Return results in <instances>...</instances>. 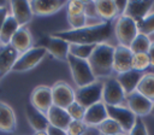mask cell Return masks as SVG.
Segmentation results:
<instances>
[{
	"label": "cell",
	"instance_id": "36",
	"mask_svg": "<svg viewBox=\"0 0 154 135\" xmlns=\"http://www.w3.org/2000/svg\"><path fill=\"white\" fill-rule=\"evenodd\" d=\"M88 127L82 121H71L70 125L66 129L67 135H81Z\"/></svg>",
	"mask_w": 154,
	"mask_h": 135
},
{
	"label": "cell",
	"instance_id": "34",
	"mask_svg": "<svg viewBox=\"0 0 154 135\" xmlns=\"http://www.w3.org/2000/svg\"><path fill=\"white\" fill-rule=\"evenodd\" d=\"M67 22L71 27V29H81L87 27V22H88V17L85 16V13L78 14V16H70L67 17Z\"/></svg>",
	"mask_w": 154,
	"mask_h": 135
},
{
	"label": "cell",
	"instance_id": "25",
	"mask_svg": "<svg viewBox=\"0 0 154 135\" xmlns=\"http://www.w3.org/2000/svg\"><path fill=\"white\" fill-rule=\"evenodd\" d=\"M19 28H20V25L18 24V22L11 14H8L7 18L5 19V23L1 28V30H0V43L2 46L10 45L13 35L16 34V31Z\"/></svg>",
	"mask_w": 154,
	"mask_h": 135
},
{
	"label": "cell",
	"instance_id": "40",
	"mask_svg": "<svg viewBox=\"0 0 154 135\" xmlns=\"http://www.w3.org/2000/svg\"><path fill=\"white\" fill-rule=\"evenodd\" d=\"M81 135H101L96 127H88Z\"/></svg>",
	"mask_w": 154,
	"mask_h": 135
},
{
	"label": "cell",
	"instance_id": "1",
	"mask_svg": "<svg viewBox=\"0 0 154 135\" xmlns=\"http://www.w3.org/2000/svg\"><path fill=\"white\" fill-rule=\"evenodd\" d=\"M113 24L112 22H100L96 24H90L81 29H70L63 31H55L51 35L59 37L69 43L76 45H99L106 42L112 33H113Z\"/></svg>",
	"mask_w": 154,
	"mask_h": 135
},
{
	"label": "cell",
	"instance_id": "14",
	"mask_svg": "<svg viewBox=\"0 0 154 135\" xmlns=\"http://www.w3.org/2000/svg\"><path fill=\"white\" fill-rule=\"evenodd\" d=\"M106 118H108V113L106 110V105L103 101H99L90 107L85 108L83 123L87 127H97Z\"/></svg>",
	"mask_w": 154,
	"mask_h": 135
},
{
	"label": "cell",
	"instance_id": "7",
	"mask_svg": "<svg viewBox=\"0 0 154 135\" xmlns=\"http://www.w3.org/2000/svg\"><path fill=\"white\" fill-rule=\"evenodd\" d=\"M126 100V94L116 77H108L103 82L102 88V101L105 105L122 106Z\"/></svg>",
	"mask_w": 154,
	"mask_h": 135
},
{
	"label": "cell",
	"instance_id": "9",
	"mask_svg": "<svg viewBox=\"0 0 154 135\" xmlns=\"http://www.w3.org/2000/svg\"><path fill=\"white\" fill-rule=\"evenodd\" d=\"M106 110L108 113V117L114 119L124 130V133L128 135L129 131L132 129L135 121H136V115L126 106H111L106 105Z\"/></svg>",
	"mask_w": 154,
	"mask_h": 135
},
{
	"label": "cell",
	"instance_id": "24",
	"mask_svg": "<svg viewBox=\"0 0 154 135\" xmlns=\"http://www.w3.org/2000/svg\"><path fill=\"white\" fill-rule=\"evenodd\" d=\"M142 76H143V72H138V71H135L131 69L126 72L119 74L117 76V80H118L119 84L122 86V88L124 89L125 94L129 95L137 89V86H138Z\"/></svg>",
	"mask_w": 154,
	"mask_h": 135
},
{
	"label": "cell",
	"instance_id": "32",
	"mask_svg": "<svg viewBox=\"0 0 154 135\" xmlns=\"http://www.w3.org/2000/svg\"><path fill=\"white\" fill-rule=\"evenodd\" d=\"M69 116L71 117L72 121H82L83 122V118H84V113H85V108L79 105L76 100L66 108Z\"/></svg>",
	"mask_w": 154,
	"mask_h": 135
},
{
	"label": "cell",
	"instance_id": "5",
	"mask_svg": "<svg viewBox=\"0 0 154 135\" xmlns=\"http://www.w3.org/2000/svg\"><path fill=\"white\" fill-rule=\"evenodd\" d=\"M47 51L45 47L42 46H35L31 47L30 49H28L26 52L19 54L12 71L16 72H24V71H29L31 69H34L36 65H38L41 63V60L46 57Z\"/></svg>",
	"mask_w": 154,
	"mask_h": 135
},
{
	"label": "cell",
	"instance_id": "30",
	"mask_svg": "<svg viewBox=\"0 0 154 135\" xmlns=\"http://www.w3.org/2000/svg\"><path fill=\"white\" fill-rule=\"evenodd\" d=\"M150 66V60L147 53H134L132 61H131V69L138 72H143L146 69Z\"/></svg>",
	"mask_w": 154,
	"mask_h": 135
},
{
	"label": "cell",
	"instance_id": "33",
	"mask_svg": "<svg viewBox=\"0 0 154 135\" xmlns=\"http://www.w3.org/2000/svg\"><path fill=\"white\" fill-rule=\"evenodd\" d=\"M84 10H85V1H69L67 2L66 17L78 16V14L85 13Z\"/></svg>",
	"mask_w": 154,
	"mask_h": 135
},
{
	"label": "cell",
	"instance_id": "4",
	"mask_svg": "<svg viewBox=\"0 0 154 135\" xmlns=\"http://www.w3.org/2000/svg\"><path fill=\"white\" fill-rule=\"evenodd\" d=\"M113 33L117 40L119 41V45L129 47L134 41V39L136 37V35L138 34L137 23L130 17L120 14L114 19Z\"/></svg>",
	"mask_w": 154,
	"mask_h": 135
},
{
	"label": "cell",
	"instance_id": "2",
	"mask_svg": "<svg viewBox=\"0 0 154 135\" xmlns=\"http://www.w3.org/2000/svg\"><path fill=\"white\" fill-rule=\"evenodd\" d=\"M113 54L114 46L103 42L96 45L88 63L96 78L108 77L113 71Z\"/></svg>",
	"mask_w": 154,
	"mask_h": 135
},
{
	"label": "cell",
	"instance_id": "21",
	"mask_svg": "<svg viewBox=\"0 0 154 135\" xmlns=\"http://www.w3.org/2000/svg\"><path fill=\"white\" fill-rule=\"evenodd\" d=\"M19 54L26 52L32 47V36L26 27H20L13 35L10 43Z\"/></svg>",
	"mask_w": 154,
	"mask_h": 135
},
{
	"label": "cell",
	"instance_id": "3",
	"mask_svg": "<svg viewBox=\"0 0 154 135\" xmlns=\"http://www.w3.org/2000/svg\"><path fill=\"white\" fill-rule=\"evenodd\" d=\"M67 63L70 66V71L72 75V78L78 88L88 86L96 81V77L88 63V60L76 58L71 54L67 57Z\"/></svg>",
	"mask_w": 154,
	"mask_h": 135
},
{
	"label": "cell",
	"instance_id": "44",
	"mask_svg": "<svg viewBox=\"0 0 154 135\" xmlns=\"http://www.w3.org/2000/svg\"><path fill=\"white\" fill-rule=\"evenodd\" d=\"M4 5H5V4H4L2 1H0V6H4Z\"/></svg>",
	"mask_w": 154,
	"mask_h": 135
},
{
	"label": "cell",
	"instance_id": "39",
	"mask_svg": "<svg viewBox=\"0 0 154 135\" xmlns=\"http://www.w3.org/2000/svg\"><path fill=\"white\" fill-rule=\"evenodd\" d=\"M7 16H8V11H7L6 6L5 5L0 6V30H1L2 25H4V23H5V19L7 18Z\"/></svg>",
	"mask_w": 154,
	"mask_h": 135
},
{
	"label": "cell",
	"instance_id": "12",
	"mask_svg": "<svg viewBox=\"0 0 154 135\" xmlns=\"http://www.w3.org/2000/svg\"><path fill=\"white\" fill-rule=\"evenodd\" d=\"M126 105L137 116V117H144L147 115H150L153 101L138 93L137 90L132 92L131 94L126 95Z\"/></svg>",
	"mask_w": 154,
	"mask_h": 135
},
{
	"label": "cell",
	"instance_id": "31",
	"mask_svg": "<svg viewBox=\"0 0 154 135\" xmlns=\"http://www.w3.org/2000/svg\"><path fill=\"white\" fill-rule=\"evenodd\" d=\"M138 33H142L144 35H150L154 34V12H149L141 22L137 23Z\"/></svg>",
	"mask_w": 154,
	"mask_h": 135
},
{
	"label": "cell",
	"instance_id": "27",
	"mask_svg": "<svg viewBox=\"0 0 154 135\" xmlns=\"http://www.w3.org/2000/svg\"><path fill=\"white\" fill-rule=\"evenodd\" d=\"M152 45V40L148 35H144L142 33H138L129 48L131 49L132 53H147L149 47Z\"/></svg>",
	"mask_w": 154,
	"mask_h": 135
},
{
	"label": "cell",
	"instance_id": "8",
	"mask_svg": "<svg viewBox=\"0 0 154 135\" xmlns=\"http://www.w3.org/2000/svg\"><path fill=\"white\" fill-rule=\"evenodd\" d=\"M51 90H52L53 105H55L58 107L66 110L76 100V92L69 83H66L64 81L55 82L51 87Z\"/></svg>",
	"mask_w": 154,
	"mask_h": 135
},
{
	"label": "cell",
	"instance_id": "17",
	"mask_svg": "<svg viewBox=\"0 0 154 135\" xmlns=\"http://www.w3.org/2000/svg\"><path fill=\"white\" fill-rule=\"evenodd\" d=\"M25 116H26V119L30 127L35 131H46L47 128L49 127V122L47 119L46 113L34 107L30 102L25 105Z\"/></svg>",
	"mask_w": 154,
	"mask_h": 135
},
{
	"label": "cell",
	"instance_id": "46",
	"mask_svg": "<svg viewBox=\"0 0 154 135\" xmlns=\"http://www.w3.org/2000/svg\"><path fill=\"white\" fill-rule=\"evenodd\" d=\"M10 135H13V134H10Z\"/></svg>",
	"mask_w": 154,
	"mask_h": 135
},
{
	"label": "cell",
	"instance_id": "41",
	"mask_svg": "<svg viewBox=\"0 0 154 135\" xmlns=\"http://www.w3.org/2000/svg\"><path fill=\"white\" fill-rule=\"evenodd\" d=\"M147 54H148L149 60H150V66H154V41H152V45H150Z\"/></svg>",
	"mask_w": 154,
	"mask_h": 135
},
{
	"label": "cell",
	"instance_id": "22",
	"mask_svg": "<svg viewBox=\"0 0 154 135\" xmlns=\"http://www.w3.org/2000/svg\"><path fill=\"white\" fill-rule=\"evenodd\" d=\"M17 127V118L13 108L4 102L0 101V131L11 134Z\"/></svg>",
	"mask_w": 154,
	"mask_h": 135
},
{
	"label": "cell",
	"instance_id": "6",
	"mask_svg": "<svg viewBox=\"0 0 154 135\" xmlns=\"http://www.w3.org/2000/svg\"><path fill=\"white\" fill-rule=\"evenodd\" d=\"M102 88H103V82L100 80H96L95 82L77 88L76 90V101L82 105L84 108L90 107L91 105L102 101Z\"/></svg>",
	"mask_w": 154,
	"mask_h": 135
},
{
	"label": "cell",
	"instance_id": "35",
	"mask_svg": "<svg viewBox=\"0 0 154 135\" xmlns=\"http://www.w3.org/2000/svg\"><path fill=\"white\" fill-rule=\"evenodd\" d=\"M128 135H148V129L142 117H136L135 124Z\"/></svg>",
	"mask_w": 154,
	"mask_h": 135
},
{
	"label": "cell",
	"instance_id": "15",
	"mask_svg": "<svg viewBox=\"0 0 154 135\" xmlns=\"http://www.w3.org/2000/svg\"><path fill=\"white\" fill-rule=\"evenodd\" d=\"M153 1H128L123 14L130 17L136 23H138L147 14H149V11L153 7Z\"/></svg>",
	"mask_w": 154,
	"mask_h": 135
},
{
	"label": "cell",
	"instance_id": "28",
	"mask_svg": "<svg viewBox=\"0 0 154 135\" xmlns=\"http://www.w3.org/2000/svg\"><path fill=\"white\" fill-rule=\"evenodd\" d=\"M95 47H96V45H76V43H70V52H69V54H71V55H73L76 58H79V59L88 60Z\"/></svg>",
	"mask_w": 154,
	"mask_h": 135
},
{
	"label": "cell",
	"instance_id": "38",
	"mask_svg": "<svg viewBox=\"0 0 154 135\" xmlns=\"http://www.w3.org/2000/svg\"><path fill=\"white\" fill-rule=\"evenodd\" d=\"M46 131H47L48 135H67L65 129H60V128H57V127H53V125H49Z\"/></svg>",
	"mask_w": 154,
	"mask_h": 135
},
{
	"label": "cell",
	"instance_id": "16",
	"mask_svg": "<svg viewBox=\"0 0 154 135\" xmlns=\"http://www.w3.org/2000/svg\"><path fill=\"white\" fill-rule=\"evenodd\" d=\"M11 16L18 22L20 27H25L32 19V11L30 1H10Z\"/></svg>",
	"mask_w": 154,
	"mask_h": 135
},
{
	"label": "cell",
	"instance_id": "13",
	"mask_svg": "<svg viewBox=\"0 0 154 135\" xmlns=\"http://www.w3.org/2000/svg\"><path fill=\"white\" fill-rule=\"evenodd\" d=\"M132 55L134 53L129 47L122 46V45L116 46L114 54H113V71H116L119 75L131 70Z\"/></svg>",
	"mask_w": 154,
	"mask_h": 135
},
{
	"label": "cell",
	"instance_id": "18",
	"mask_svg": "<svg viewBox=\"0 0 154 135\" xmlns=\"http://www.w3.org/2000/svg\"><path fill=\"white\" fill-rule=\"evenodd\" d=\"M31 11L34 16H51L63 7L67 6V1H42V0H34L30 1Z\"/></svg>",
	"mask_w": 154,
	"mask_h": 135
},
{
	"label": "cell",
	"instance_id": "20",
	"mask_svg": "<svg viewBox=\"0 0 154 135\" xmlns=\"http://www.w3.org/2000/svg\"><path fill=\"white\" fill-rule=\"evenodd\" d=\"M94 4L96 8V14L99 19L102 22H112L120 16V12L116 5V1L99 0V1H94Z\"/></svg>",
	"mask_w": 154,
	"mask_h": 135
},
{
	"label": "cell",
	"instance_id": "43",
	"mask_svg": "<svg viewBox=\"0 0 154 135\" xmlns=\"http://www.w3.org/2000/svg\"><path fill=\"white\" fill-rule=\"evenodd\" d=\"M150 116L154 117V101H153V107H152V111H150Z\"/></svg>",
	"mask_w": 154,
	"mask_h": 135
},
{
	"label": "cell",
	"instance_id": "37",
	"mask_svg": "<svg viewBox=\"0 0 154 135\" xmlns=\"http://www.w3.org/2000/svg\"><path fill=\"white\" fill-rule=\"evenodd\" d=\"M84 12H85V16L88 18H97L99 19V17L96 14V8H95L94 1H85V10H84Z\"/></svg>",
	"mask_w": 154,
	"mask_h": 135
},
{
	"label": "cell",
	"instance_id": "10",
	"mask_svg": "<svg viewBox=\"0 0 154 135\" xmlns=\"http://www.w3.org/2000/svg\"><path fill=\"white\" fill-rule=\"evenodd\" d=\"M42 47L46 48L47 53H49L52 57H54L58 60L67 61L69 52H70V43L55 37L53 35H48L42 37Z\"/></svg>",
	"mask_w": 154,
	"mask_h": 135
},
{
	"label": "cell",
	"instance_id": "45",
	"mask_svg": "<svg viewBox=\"0 0 154 135\" xmlns=\"http://www.w3.org/2000/svg\"><path fill=\"white\" fill-rule=\"evenodd\" d=\"M116 135H126V134H116Z\"/></svg>",
	"mask_w": 154,
	"mask_h": 135
},
{
	"label": "cell",
	"instance_id": "19",
	"mask_svg": "<svg viewBox=\"0 0 154 135\" xmlns=\"http://www.w3.org/2000/svg\"><path fill=\"white\" fill-rule=\"evenodd\" d=\"M18 57L19 53L11 45L2 46L0 48V78L12 71Z\"/></svg>",
	"mask_w": 154,
	"mask_h": 135
},
{
	"label": "cell",
	"instance_id": "11",
	"mask_svg": "<svg viewBox=\"0 0 154 135\" xmlns=\"http://www.w3.org/2000/svg\"><path fill=\"white\" fill-rule=\"evenodd\" d=\"M30 104L41 112L47 113V111L53 106L51 87L46 84L36 86L30 94Z\"/></svg>",
	"mask_w": 154,
	"mask_h": 135
},
{
	"label": "cell",
	"instance_id": "29",
	"mask_svg": "<svg viewBox=\"0 0 154 135\" xmlns=\"http://www.w3.org/2000/svg\"><path fill=\"white\" fill-rule=\"evenodd\" d=\"M101 135H116V134H125L122 127L112 118H106L101 124L96 127Z\"/></svg>",
	"mask_w": 154,
	"mask_h": 135
},
{
	"label": "cell",
	"instance_id": "23",
	"mask_svg": "<svg viewBox=\"0 0 154 135\" xmlns=\"http://www.w3.org/2000/svg\"><path fill=\"white\" fill-rule=\"evenodd\" d=\"M46 116L49 122V125H53V127H57L60 129H65V130L67 129V127L70 125V123L72 121L65 108L58 107L55 105H53L47 111Z\"/></svg>",
	"mask_w": 154,
	"mask_h": 135
},
{
	"label": "cell",
	"instance_id": "26",
	"mask_svg": "<svg viewBox=\"0 0 154 135\" xmlns=\"http://www.w3.org/2000/svg\"><path fill=\"white\" fill-rule=\"evenodd\" d=\"M136 90L142 95H144L146 98H148L149 100L154 101V74L153 72L143 74Z\"/></svg>",
	"mask_w": 154,
	"mask_h": 135
},
{
	"label": "cell",
	"instance_id": "42",
	"mask_svg": "<svg viewBox=\"0 0 154 135\" xmlns=\"http://www.w3.org/2000/svg\"><path fill=\"white\" fill-rule=\"evenodd\" d=\"M32 135H48L47 131H35Z\"/></svg>",
	"mask_w": 154,
	"mask_h": 135
}]
</instances>
